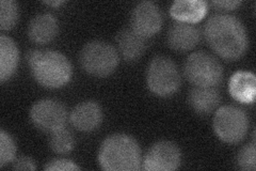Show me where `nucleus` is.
<instances>
[{"mask_svg":"<svg viewBox=\"0 0 256 171\" xmlns=\"http://www.w3.org/2000/svg\"><path fill=\"white\" fill-rule=\"evenodd\" d=\"M204 35L212 50L226 60L242 58L249 44L244 24L230 14H214L208 19Z\"/></svg>","mask_w":256,"mask_h":171,"instance_id":"1","label":"nucleus"},{"mask_svg":"<svg viewBox=\"0 0 256 171\" xmlns=\"http://www.w3.org/2000/svg\"><path fill=\"white\" fill-rule=\"evenodd\" d=\"M27 62L32 76L44 88H62L73 75L70 60L54 51L32 50L27 55Z\"/></svg>","mask_w":256,"mask_h":171,"instance_id":"2","label":"nucleus"},{"mask_svg":"<svg viewBox=\"0 0 256 171\" xmlns=\"http://www.w3.org/2000/svg\"><path fill=\"white\" fill-rule=\"evenodd\" d=\"M98 162L106 171H137L141 169V149L134 137L114 134L102 141Z\"/></svg>","mask_w":256,"mask_h":171,"instance_id":"3","label":"nucleus"},{"mask_svg":"<svg viewBox=\"0 0 256 171\" xmlns=\"http://www.w3.org/2000/svg\"><path fill=\"white\" fill-rule=\"evenodd\" d=\"M80 66L88 74L106 77L114 73L118 64V54L111 44L92 41L84 46L79 55Z\"/></svg>","mask_w":256,"mask_h":171,"instance_id":"4","label":"nucleus"},{"mask_svg":"<svg viewBox=\"0 0 256 171\" xmlns=\"http://www.w3.org/2000/svg\"><path fill=\"white\" fill-rule=\"evenodd\" d=\"M148 87L152 93L168 97L180 87V75L174 61L166 56H157L150 61L148 74Z\"/></svg>","mask_w":256,"mask_h":171,"instance_id":"5","label":"nucleus"},{"mask_svg":"<svg viewBox=\"0 0 256 171\" xmlns=\"http://www.w3.org/2000/svg\"><path fill=\"white\" fill-rule=\"evenodd\" d=\"M184 74L198 87H216L223 79V68L214 56L196 52L188 56L184 64Z\"/></svg>","mask_w":256,"mask_h":171,"instance_id":"6","label":"nucleus"},{"mask_svg":"<svg viewBox=\"0 0 256 171\" xmlns=\"http://www.w3.org/2000/svg\"><path fill=\"white\" fill-rule=\"evenodd\" d=\"M214 129L219 139L226 143H237L246 137L249 128L246 112L233 105L220 107L214 118Z\"/></svg>","mask_w":256,"mask_h":171,"instance_id":"7","label":"nucleus"},{"mask_svg":"<svg viewBox=\"0 0 256 171\" xmlns=\"http://www.w3.org/2000/svg\"><path fill=\"white\" fill-rule=\"evenodd\" d=\"M30 120L38 129L52 134L66 125L68 112L61 102L45 99L32 106Z\"/></svg>","mask_w":256,"mask_h":171,"instance_id":"8","label":"nucleus"},{"mask_svg":"<svg viewBox=\"0 0 256 171\" xmlns=\"http://www.w3.org/2000/svg\"><path fill=\"white\" fill-rule=\"evenodd\" d=\"M182 161V153L178 145L171 141H159L148 149L141 168L146 171H173Z\"/></svg>","mask_w":256,"mask_h":171,"instance_id":"9","label":"nucleus"},{"mask_svg":"<svg viewBox=\"0 0 256 171\" xmlns=\"http://www.w3.org/2000/svg\"><path fill=\"white\" fill-rule=\"evenodd\" d=\"M164 18L157 5L143 2L134 8L130 15L132 29L140 37L148 39L157 35L162 27Z\"/></svg>","mask_w":256,"mask_h":171,"instance_id":"10","label":"nucleus"},{"mask_svg":"<svg viewBox=\"0 0 256 171\" xmlns=\"http://www.w3.org/2000/svg\"><path fill=\"white\" fill-rule=\"evenodd\" d=\"M70 121L72 125L80 132L95 131L102 122L100 106L94 101L80 103L70 111Z\"/></svg>","mask_w":256,"mask_h":171,"instance_id":"11","label":"nucleus"},{"mask_svg":"<svg viewBox=\"0 0 256 171\" xmlns=\"http://www.w3.org/2000/svg\"><path fill=\"white\" fill-rule=\"evenodd\" d=\"M201 40L198 28L186 23H175L169 28L166 36L168 45L176 52H188L194 48Z\"/></svg>","mask_w":256,"mask_h":171,"instance_id":"12","label":"nucleus"},{"mask_svg":"<svg viewBox=\"0 0 256 171\" xmlns=\"http://www.w3.org/2000/svg\"><path fill=\"white\" fill-rule=\"evenodd\" d=\"M228 92L233 99L242 104H253L256 94V80L252 72L238 71L228 81Z\"/></svg>","mask_w":256,"mask_h":171,"instance_id":"13","label":"nucleus"},{"mask_svg":"<svg viewBox=\"0 0 256 171\" xmlns=\"http://www.w3.org/2000/svg\"><path fill=\"white\" fill-rule=\"evenodd\" d=\"M59 31L57 19L50 13H41L31 20L28 36L32 42L46 44L52 41Z\"/></svg>","mask_w":256,"mask_h":171,"instance_id":"14","label":"nucleus"},{"mask_svg":"<svg viewBox=\"0 0 256 171\" xmlns=\"http://www.w3.org/2000/svg\"><path fill=\"white\" fill-rule=\"evenodd\" d=\"M208 11V4L203 0H178L170 8V15L178 23L196 24Z\"/></svg>","mask_w":256,"mask_h":171,"instance_id":"15","label":"nucleus"},{"mask_svg":"<svg viewBox=\"0 0 256 171\" xmlns=\"http://www.w3.org/2000/svg\"><path fill=\"white\" fill-rule=\"evenodd\" d=\"M188 102L198 115L212 113L220 103V93L214 87H198L191 89Z\"/></svg>","mask_w":256,"mask_h":171,"instance_id":"16","label":"nucleus"},{"mask_svg":"<svg viewBox=\"0 0 256 171\" xmlns=\"http://www.w3.org/2000/svg\"><path fill=\"white\" fill-rule=\"evenodd\" d=\"M116 44L120 54L128 62L138 60L146 48V39L136 34L132 28H126L118 32Z\"/></svg>","mask_w":256,"mask_h":171,"instance_id":"17","label":"nucleus"},{"mask_svg":"<svg viewBox=\"0 0 256 171\" xmlns=\"http://www.w3.org/2000/svg\"><path fill=\"white\" fill-rule=\"evenodd\" d=\"M20 51L14 41L2 35L0 37V80L4 83L10 79L18 68Z\"/></svg>","mask_w":256,"mask_h":171,"instance_id":"18","label":"nucleus"},{"mask_svg":"<svg viewBox=\"0 0 256 171\" xmlns=\"http://www.w3.org/2000/svg\"><path fill=\"white\" fill-rule=\"evenodd\" d=\"M74 136L66 127L52 133L50 138V148L58 154H66L70 152L74 148Z\"/></svg>","mask_w":256,"mask_h":171,"instance_id":"19","label":"nucleus"},{"mask_svg":"<svg viewBox=\"0 0 256 171\" xmlns=\"http://www.w3.org/2000/svg\"><path fill=\"white\" fill-rule=\"evenodd\" d=\"M20 19L18 5L13 0H2L0 3V28L11 30Z\"/></svg>","mask_w":256,"mask_h":171,"instance_id":"20","label":"nucleus"},{"mask_svg":"<svg viewBox=\"0 0 256 171\" xmlns=\"http://www.w3.org/2000/svg\"><path fill=\"white\" fill-rule=\"evenodd\" d=\"M16 145L13 138L4 129L0 132V167H4L15 158Z\"/></svg>","mask_w":256,"mask_h":171,"instance_id":"21","label":"nucleus"},{"mask_svg":"<svg viewBox=\"0 0 256 171\" xmlns=\"http://www.w3.org/2000/svg\"><path fill=\"white\" fill-rule=\"evenodd\" d=\"M256 149H255V141L252 143L244 145V148L238 152L237 155V165L242 170H251L254 171L256 169Z\"/></svg>","mask_w":256,"mask_h":171,"instance_id":"22","label":"nucleus"},{"mask_svg":"<svg viewBox=\"0 0 256 171\" xmlns=\"http://www.w3.org/2000/svg\"><path fill=\"white\" fill-rule=\"evenodd\" d=\"M44 169L46 171H72V170H80V167L77 166L73 160L66 158H54L47 162Z\"/></svg>","mask_w":256,"mask_h":171,"instance_id":"23","label":"nucleus"},{"mask_svg":"<svg viewBox=\"0 0 256 171\" xmlns=\"http://www.w3.org/2000/svg\"><path fill=\"white\" fill-rule=\"evenodd\" d=\"M12 168L14 170H36V166L34 159L27 156H20L13 160Z\"/></svg>","mask_w":256,"mask_h":171,"instance_id":"24","label":"nucleus"},{"mask_svg":"<svg viewBox=\"0 0 256 171\" xmlns=\"http://www.w3.org/2000/svg\"><path fill=\"white\" fill-rule=\"evenodd\" d=\"M212 5L219 10L232 11L237 9L242 5V2H237V0H218V2H212Z\"/></svg>","mask_w":256,"mask_h":171,"instance_id":"25","label":"nucleus"},{"mask_svg":"<svg viewBox=\"0 0 256 171\" xmlns=\"http://www.w3.org/2000/svg\"><path fill=\"white\" fill-rule=\"evenodd\" d=\"M44 4L45 5H48V6H50V7H54V8H56V7H60L61 5H63L64 4V2H44Z\"/></svg>","mask_w":256,"mask_h":171,"instance_id":"26","label":"nucleus"}]
</instances>
